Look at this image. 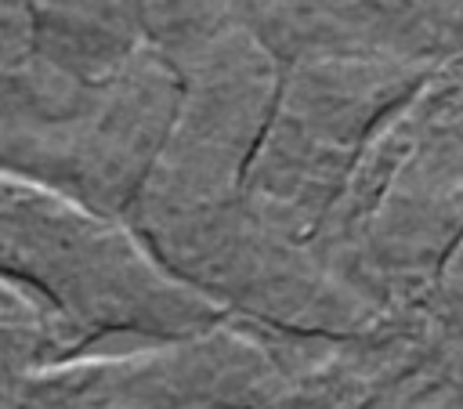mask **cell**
<instances>
[{
  "label": "cell",
  "instance_id": "7a4b0ae2",
  "mask_svg": "<svg viewBox=\"0 0 463 409\" xmlns=\"http://www.w3.org/2000/svg\"><path fill=\"white\" fill-rule=\"evenodd\" d=\"M441 7H445V14L463 29V0H441Z\"/></svg>",
  "mask_w": 463,
  "mask_h": 409
},
{
  "label": "cell",
  "instance_id": "6da1fadb",
  "mask_svg": "<svg viewBox=\"0 0 463 409\" xmlns=\"http://www.w3.org/2000/svg\"><path fill=\"white\" fill-rule=\"evenodd\" d=\"M25 18L87 69L112 65L130 33L123 0H25Z\"/></svg>",
  "mask_w": 463,
  "mask_h": 409
}]
</instances>
